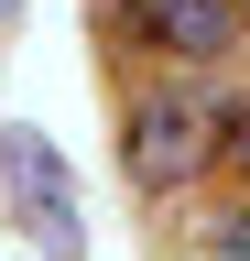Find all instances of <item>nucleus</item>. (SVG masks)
Listing matches in <instances>:
<instances>
[{
  "instance_id": "nucleus-1",
  "label": "nucleus",
  "mask_w": 250,
  "mask_h": 261,
  "mask_svg": "<svg viewBox=\"0 0 250 261\" xmlns=\"http://www.w3.org/2000/svg\"><path fill=\"white\" fill-rule=\"evenodd\" d=\"M217 152H229V109H217L207 87H152V98H131V120H120V163H131V185H152V196L196 185Z\"/></svg>"
},
{
  "instance_id": "nucleus-2",
  "label": "nucleus",
  "mask_w": 250,
  "mask_h": 261,
  "mask_svg": "<svg viewBox=\"0 0 250 261\" xmlns=\"http://www.w3.org/2000/svg\"><path fill=\"white\" fill-rule=\"evenodd\" d=\"M0 174H11V218L33 228V240L54 261H76L87 250V218H76V174H66V152L44 142V130H0Z\"/></svg>"
},
{
  "instance_id": "nucleus-3",
  "label": "nucleus",
  "mask_w": 250,
  "mask_h": 261,
  "mask_svg": "<svg viewBox=\"0 0 250 261\" xmlns=\"http://www.w3.org/2000/svg\"><path fill=\"white\" fill-rule=\"evenodd\" d=\"M120 11H131V33L142 44H163V55H229V33H239V11L229 0H120Z\"/></svg>"
},
{
  "instance_id": "nucleus-4",
  "label": "nucleus",
  "mask_w": 250,
  "mask_h": 261,
  "mask_svg": "<svg viewBox=\"0 0 250 261\" xmlns=\"http://www.w3.org/2000/svg\"><path fill=\"white\" fill-rule=\"evenodd\" d=\"M229 152H239V163H250V109H229Z\"/></svg>"
},
{
  "instance_id": "nucleus-5",
  "label": "nucleus",
  "mask_w": 250,
  "mask_h": 261,
  "mask_svg": "<svg viewBox=\"0 0 250 261\" xmlns=\"http://www.w3.org/2000/svg\"><path fill=\"white\" fill-rule=\"evenodd\" d=\"M11 11H22V0H0V22H11Z\"/></svg>"
}]
</instances>
